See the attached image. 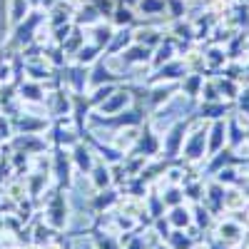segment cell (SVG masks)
<instances>
[{"label":"cell","mask_w":249,"mask_h":249,"mask_svg":"<svg viewBox=\"0 0 249 249\" xmlns=\"http://www.w3.org/2000/svg\"><path fill=\"white\" fill-rule=\"evenodd\" d=\"M172 222H175V224H182V222H187V212L177 210V212H175V217H172Z\"/></svg>","instance_id":"1"},{"label":"cell","mask_w":249,"mask_h":249,"mask_svg":"<svg viewBox=\"0 0 249 249\" xmlns=\"http://www.w3.org/2000/svg\"><path fill=\"white\" fill-rule=\"evenodd\" d=\"M130 249H142V242H132V247Z\"/></svg>","instance_id":"2"}]
</instances>
